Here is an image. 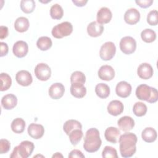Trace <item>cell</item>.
Instances as JSON below:
<instances>
[{"instance_id":"obj_13","label":"cell","mask_w":158,"mask_h":158,"mask_svg":"<svg viewBox=\"0 0 158 158\" xmlns=\"http://www.w3.org/2000/svg\"><path fill=\"white\" fill-rule=\"evenodd\" d=\"M153 69L148 63L141 64L137 69V74L139 78L143 80H148L153 75Z\"/></svg>"},{"instance_id":"obj_10","label":"cell","mask_w":158,"mask_h":158,"mask_svg":"<svg viewBox=\"0 0 158 158\" xmlns=\"http://www.w3.org/2000/svg\"><path fill=\"white\" fill-rule=\"evenodd\" d=\"M15 80L17 82L23 86H28L30 85L33 81V78L31 73L25 70L19 71L15 75Z\"/></svg>"},{"instance_id":"obj_39","label":"cell","mask_w":158,"mask_h":158,"mask_svg":"<svg viewBox=\"0 0 158 158\" xmlns=\"http://www.w3.org/2000/svg\"><path fill=\"white\" fill-rule=\"evenodd\" d=\"M10 148V143L6 139H1L0 140V154L7 153Z\"/></svg>"},{"instance_id":"obj_9","label":"cell","mask_w":158,"mask_h":158,"mask_svg":"<svg viewBox=\"0 0 158 158\" xmlns=\"http://www.w3.org/2000/svg\"><path fill=\"white\" fill-rule=\"evenodd\" d=\"M12 51L16 57L22 58L25 57L28 52V44L24 41H17L13 46Z\"/></svg>"},{"instance_id":"obj_31","label":"cell","mask_w":158,"mask_h":158,"mask_svg":"<svg viewBox=\"0 0 158 158\" xmlns=\"http://www.w3.org/2000/svg\"><path fill=\"white\" fill-rule=\"evenodd\" d=\"M83 136L81 129H75L71 131L69 135V139L73 146H76L81 141Z\"/></svg>"},{"instance_id":"obj_28","label":"cell","mask_w":158,"mask_h":158,"mask_svg":"<svg viewBox=\"0 0 158 158\" xmlns=\"http://www.w3.org/2000/svg\"><path fill=\"white\" fill-rule=\"evenodd\" d=\"M10 127L13 132L15 133H21L25 130V122L22 118H16L12 120Z\"/></svg>"},{"instance_id":"obj_19","label":"cell","mask_w":158,"mask_h":158,"mask_svg":"<svg viewBox=\"0 0 158 158\" xmlns=\"http://www.w3.org/2000/svg\"><path fill=\"white\" fill-rule=\"evenodd\" d=\"M107 109L109 114L113 116H117L123 112L124 106L120 101L113 100L109 103Z\"/></svg>"},{"instance_id":"obj_11","label":"cell","mask_w":158,"mask_h":158,"mask_svg":"<svg viewBox=\"0 0 158 158\" xmlns=\"http://www.w3.org/2000/svg\"><path fill=\"white\" fill-rule=\"evenodd\" d=\"M115 93L119 97L126 98L128 97L131 93V86L125 81H121L116 85Z\"/></svg>"},{"instance_id":"obj_43","label":"cell","mask_w":158,"mask_h":158,"mask_svg":"<svg viewBox=\"0 0 158 158\" xmlns=\"http://www.w3.org/2000/svg\"><path fill=\"white\" fill-rule=\"evenodd\" d=\"M9 34V31H8V28L6 26L1 25L0 27V38L1 40L6 38Z\"/></svg>"},{"instance_id":"obj_35","label":"cell","mask_w":158,"mask_h":158,"mask_svg":"<svg viewBox=\"0 0 158 158\" xmlns=\"http://www.w3.org/2000/svg\"><path fill=\"white\" fill-rule=\"evenodd\" d=\"M20 8L26 14L31 13L35 8V2L33 0H22L20 2Z\"/></svg>"},{"instance_id":"obj_17","label":"cell","mask_w":158,"mask_h":158,"mask_svg":"<svg viewBox=\"0 0 158 158\" xmlns=\"http://www.w3.org/2000/svg\"><path fill=\"white\" fill-rule=\"evenodd\" d=\"M112 17V14L110 10L106 7H101L97 12V22L100 24H106L109 23Z\"/></svg>"},{"instance_id":"obj_38","label":"cell","mask_w":158,"mask_h":158,"mask_svg":"<svg viewBox=\"0 0 158 158\" xmlns=\"http://www.w3.org/2000/svg\"><path fill=\"white\" fill-rule=\"evenodd\" d=\"M147 22L150 25H157L158 23V13L157 10H151L147 15Z\"/></svg>"},{"instance_id":"obj_23","label":"cell","mask_w":158,"mask_h":158,"mask_svg":"<svg viewBox=\"0 0 158 158\" xmlns=\"http://www.w3.org/2000/svg\"><path fill=\"white\" fill-rule=\"evenodd\" d=\"M120 135V130L114 127H110L106 128L104 132V136L106 139L112 143H117L118 138H119Z\"/></svg>"},{"instance_id":"obj_42","label":"cell","mask_w":158,"mask_h":158,"mask_svg":"<svg viewBox=\"0 0 158 158\" xmlns=\"http://www.w3.org/2000/svg\"><path fill=\"white\" fill-rule=\"evenodd\" d=\"M0 46H1V54L0 56L3 57L4 56H6L9 51V48L7 44V43L4 42H1L0 43Z\"/></svg>"},{"instance_id":"obj_27","label":"cell","mask_w":158,"mask_h":158,"mask_svg":"<svg viewBox=\"0 0 158 158\" xmlns=\"http://www.w3.org/2000/svg\"><path fill=\"white\" fill-rule=\"evenodd\" d=\"M95 93L99 98L105 99L110 94V88L107 84L101 83L95 86Z\"/></svg>"},{"instance_id":"obj_6","label":"cell","mask_w":158,"mask_h":158,"mask_svg":"<svg viewBox=\"0 0 158 158\" xmlns=\"http://www.w3.org/2000/svg\"><path fill=\"white\" fill-rule=\"evenodd\" d=\"M116 52V47L115 44L111 41H107L104 43L99 51V56L103 60L107 61L111 60Z\"/></svg>"},{"instance_id":"obj_40","label":"cell","mask_w":158,"mask_h":158,"mask_svg":"<svg viewBox=\"0 0 158 158\" xmlns=\"http://www.w3.org/2000/svg\"><path fill=\"white\" fill-rule=\"evenodd\" d=\"M135 2L141 8H147L152 5L153 0H136Z\"/></svg>"},{"instance_id":"obj_45","label":"cell","mask_w":158,"mask_h":158,"mask_svg":"<svg viewBox=\"0 0 158 158\" xmlns=\"http://www.w3.org/2000/svg\"><path fill=\"white\" fill-rule=\"evenodd\" d=\"M63 157V156L62 155V154H60V152H56V154H54L53 156H52V157Z\"/></svg>"},{"instance_id":"obj_1","label":"cell","mask_w":158,"mask_h":158,"mask_svg":"<svg viewBox=\"0 0 158 158\" xmlns=\"http://www.w3.org/2000/svg\"><path fill=\"white\" fill-rule=\"evenodd\" d=\"M137 136L135 134L127 132L119 137V148L122 157L127 158L133 156L136 151Z\"/></svg>"},{"instance_id":"obj_41","label":"cell","mask_w":158,"mask_h":158,"mask_svg":"<svg viewBox=\"0 0 158 158\" xmlns=\"http://www.w3.org/2000/svg\"><path fill=\"white\" fill-rule=\"evenodd\" d=\"M68 157L69 158H75V157L85 158V155L82 153L81 151L78 149H73L70 151Z\"/></svg>"},{"instance_id":"obj_22","label":"cell","mask_w":158,"mask_h":158,"mask_svg":"<svg viewBox=\"0 0 158 158\" xmlns=\"http://www.w3.org/2000/svg\"><path fill=\"white\" fill-rule=\"evenodd\" d=\"M70 91L71 94L77 98H82L86 94V88L84 84L78 83H72Z\"/></svg>"},{"instance_id":"obj_15","label":"cell","mask_w":158,"mask_h":158,"mask_svg":"<svg viewBox=\"0 0 158 158\" xmlns=\"http://www.w3.org/2000/svg\"><path fill=\"white\" fill-rule=\"evenodd\" d=\"M28 133L33 139H38L41 138L44 133V128L41 124L35 123H30L28 127Z\"/></svg>"},{"instance_id":"obj_20","label":"cell","mask_w":158,"mask_h":158,"mask_svg":"<svg viewBox=\"0 0 158 158\" xmlns=\"http://www.w3.org/2000/svg\"><path fill=\"white\" fill-rule=\"evenodd\" d=\"M17 104V98L13 94L4 95L1 99V105L6 110H10L14 108Z\"/></svg>"},{"instance_id":"obj_25","label":"cell","mask_w":158,"mask_h":158,"mask_svg":"<svg viewBox=\"0 0 158 158\" xmlns=\"http://www.w3.org/2000/svg\"><path fill=\"white\" fill-rule=\"evenodd\" d=\"M29 21L28 19L25 17H18L14 22L15 30L20 33H23L26 31L29 28Z\"/></svg>"},{"instance_id":"obj_29","label":"cell","mask_w":158,"mask_h":158,"mask_svg":"<svg viewBox=\"0 0 158 158\" xmlns=\"http://www.w3.org/2000/svg\"><path fill=\"white\" fill-rule=\"evenodd\" d=\"M52 45L51 39L48 36L40 37L36 42V46L41 51H47L49 49Z\"/></svg>"},{"instance_id":"obj_16","label":"cell","mask_w":158,"mask_h":158,"mask_svg":"<svg viewBox=\"0 0 158 158\" xmlns=\"http://www.w3.org/2000/svg\"><path fill=\"white\" fill-rule=\"evenodd\" d=\"M140 19V13L135 8H130L127 10L124 14L125 22L129 25H134L138 23Z\"/></svg>"},{"instance_id":"obj_32","label":"cell","mask_w":158,"mask_h":158,"mask_svg":"<svg viewBox=\"0 0 158 158\" xmlns=\"http://www.w3.org/2000/svg\"><path fill=\"white\" fill-rule=\"evenodd\" d=\"M64 15V10L59 4H53L50 9V15L52 19L59 20Z\"/></svg>"},{"instance_id":"obj_30","label":"cell","mask_w":158,"mask_h":158,"mask_svg":"<svg viewBox=\"0 0 158 158\" xmlns=\"http://www.w3.org/2000/svg\"><path fill=\"white\" fill-rule=\"evenodd\" d=\"M141 37L143 41L149 43L155 41L156 39V33L153 30L146 28L141 31Z\"/></svg>"},{"instance_id":"obj_37","label":"cell","mask_w":158,"mask_h":158,"mask_svg":"<svg viewBox=\"0 0 158 158\" xmlns=\"http://www.w3.org/2000/svg\"><path fill=\"white\" fill-rule=\"evenodd\" d=\"M102 157L104 158H117L118 155L117 150L112 146H106L102 151Z\"/></svg>"},{"instance_id":"obj_14","label":"cell","mask_w":158,"mask_h":158,"mask_svg":"<svg viewBox=\"0 0 158 158\" xmlns=\"http://www.w3.org/2000/svg\"><path fill=\"white\" fill-rule=\"evenodd\" d=\"M65 92V87L61 83H53L49 88L48 93L49 96L53 99L61 98Z\"/></svg>"},{"instance_id":"obj_12","label":"cell","mask_w":158,"mask_h":158,"mask_svg":"<svg viewBox=\"0 0 158 158\" xmlns=\"http://www.w3.org/2000/svg\"><path fill=\"white\" fill-rule=\"evenodd\" d=\"M98 74L100 79L105 81H110L115 77V71L112 66L104 65L99 68Z\"/></svg>"},{"instance_id":"obj_44","label":"cell","mask_w":158,"mask_h":158,"mask_svg":"<svg viewBox=\"0 0 158 158\" xmlns=\"http://www.w3.org/2000/svg\"><path fill=\"white\" fill-rule=\"evenodd\" d=\"M72 2L78 7H83L88 2L87 0H72Z\"/></svg>"},{"instance_id":"obj_33","label":"cell","mask_w":158,"mask_h":158,"mask_svg":"<svg viewBox=\"0 0 158 158\" xmlns=\"http://www.w3.org/2000/svg\"><path fill=\"white\" fill-rule=\"evenodd\" d=\"M1 89V91L7 90L12 85V79L10 75L6 73H1L0 75Z\"/></svg>"},{"instance_id":"obj_26","label":"cell","mask_w":158,"mask_h":158,"mask_svg":"<svg viewBox=\"0 0 158 158\" xmlns=\"http://www.w3.org/2000/svg\"><path fill=\"white\" fill-rule=\"evenodd\" d=\"M75 129H82L81 123L77 120H68L63 125V130L68 136L71 131Z\"/></svg>"},{"instance_id":"obj_7","label":"cell","mask_w":158,"mask_h":158,"mask_svg":"<svg viewBox=\"0 0 158 158\" xmlns=\"http://www.w3.org/2000/svg\"><path fill=\"white\" fill-rule=\"evenodd\" d=\"M136 48V42L135 40L129 36L123 37L120 41V49L125 54H131L133 53Z\"/></svg>"},{"instance_id":"obj_24","label":"cell","mask_w":158,"mask_h":158,"mask_svg":"<svg viewBox=\"0 0 158 158\" xmlns=\"http://www.w3.org/2000/svg\"><path fill=\"white\" fill-rule=\"evenodd\" d=\"M157 131L152 127L145 128L141 133L142 139L146 143H152L157 139Z\"/></svg>"},{"instance_id":"obj_21","label":"cell","mask_w":158,"mask_h":158,"mask_svg":"<svg viewBox=\"0 0 158 158\" xmlns=\"http://www.w3.org/2000/svg\"><path fill=\"white\" fill-rule=\"evenodd\" d=\"M104 31L102 25L93 21L89 23L87 26V33L91 37H98L102 35Z\"/></svg>"},{"instance_id":"obj_8","label":"cell","mask_w":158,"mask_h":158,"mask_svg":"<svg viewBox=\"0 0 158 158\" xmlns=\"http://www.w3.org/2000/svg\"><path fill=\"white\" fill-rule=\"evenodd\" d=\"M36 77L41 81H47L51 76V69L45 63H40L35 68Z\"/></svg>"},{"instance_id":"obj_34","label":"cell","mask_w":158,"mask_h":158,"mask_svg":"<svg viewBox=\"0 0 158 158\" xmlns=\"http://www.w3.org/2000/svg\"><path fill=\"white\" fill-rule=\"evenodd\" d=\"M148 110L146 105L142 102H136L133 107V112L136 116L142 117L144 115Z\"/></svg>"},{"instance_id":"obj_4","label":"cell","mask_w":158,"mask_h":158,"mask_svg":"<svg viewBox=\"0 0 158 158\" xmlns=\"http://www.w3.org/2000/svg\"><path fill=\"white\" fill-rule=\"evenodd\" d=\"M35 148L33 142L30 141H23L20 144L15 146L10 156V158H27L31 156Z\"/></svg>"},{"instance_id":"obj_18","label":"cell","mask_w":158,"mask_h":158,"mask_svg":"<svg viewBox=\"0 0 158 158\" xmlns=\"http://www.w3.org/2000/svg\"><path fill=\"white\" fill-rule=\"evenodd\" d=\"M117 125L121 130L125 132H128L133 128L135 121L131 117L126 115L120 117L118 120Z\"/></svg>"},{"instance_id":"obj_2","label":"cell","mask_w":158,"mask_h":158,"mask_svg":"<svg viewBox=\"0 0 158 158\" xmlns=\"http://www.w3.org/2000/svg\"><path fill=\"white\" fill-rule=\"evenodd\" d=\"M101 144L99 131L97 128H91L86 131L83 143V148L86 152L89 153L96 152L100 148Z\"/></svg>"},{"instance_id":"obj_36","label":"cell","mask_w":158,"mask_h":158,"mask_svg":"<svg viewBox=\"0 0 158 158\" xmlns=\"http://www.w3.org/2000/svg\"><path fill=\"white\" fill-rule=\"evenodd\" d=\"M86 81V77L85 74L80 71H75L73 72L70 76L71 83H78L84 84Z\"/></svg>"},{"instance_id":"obj_3","label":"cell","mask_w":158,"mask_h":158,"mask_svg":"<svg viewBox=\"0 0 158 158\" xmlns=\"http://www.w3.org/2000/svg\"><path fill=\"white\" fill-rule=\"evenodd\" d=\"M135 94L139 99L146 101L149 103H154L158 99V92L157 89L146 84L139 85L136 89Z\"/></svg>"},{"instance_id":"obj_5","label":"cell","mask_w":158,"mask_h":158,"mask_svg":"<svg viewBox=\"0 0 158 158\" xmlns=\"http://www.w3.org/2000/svg\"><path fill=\"white\" fill-rule=\"evenodd\" d=\"M73 31V26L69 22H63L54 26L51 31L52 35L57 39L70 35Z\"/></svg>"}]
</instances>
